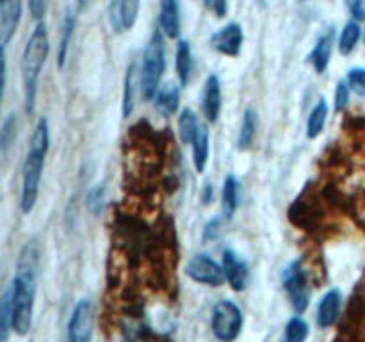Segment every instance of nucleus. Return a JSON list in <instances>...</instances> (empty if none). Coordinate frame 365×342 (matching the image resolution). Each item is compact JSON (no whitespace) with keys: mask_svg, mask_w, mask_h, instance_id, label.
Instances as JSON below:
<instances>
[{"mask_svg":"<svg viewBox=\"0 0 365 342\" xmlns=\"http://www.w3.org/2000/svg\"><path fill=\"white\" fill-rule=\"evenodd\" d=\"M282 284H284V289L287 292L289 301H291L294 312L298 316L305 312L310 303V289L309 280H307V273L299 260H292L285 267L284 273H282Z\"/></svg>","mask_w":365,"mask_h":342,"instance_id":"nucleus-6","label":"nucleus"},{"mask_svg":"<svg viewBox=\"0 0 365 342\" xmlns=\"http://www.w3.org/2000/svg\"><path fill=\"white\" fill-rule=\"evenodd\" d=\"M103 196H106V191L100 184L88 192V202L86 203H88V209L91 210L93 216H98L103 210Z\"/></svg>","mask_w":365,"mask_h":342,"instance_id":"nucleus-31","label":"nucleus"},{"mask_svg":"<svg viewBox=\"0 0 365 342\" xmlns=\"http://www.w3.org/2000/svg\"><path fill=\"white\" fill-rule=\"evenodd\" d=\"M203 4L216 18H223L228 11V0H203Z\"/></svg>","mask_w":365,"mask_h":342,"instance_id":"nucleus-34","label":"nucleus"},{"mask_svg":"<svg viewBox=\"0 0 365 342\" xmlns=\"http://www.w3.org/2000/svg\"><path fill=\"white\" fill-rule=\"evenodd\" d=\"M364 39H365V34H364Z\"/></svg>","mask_w":365,"mask_h":342,"instance_id":"nucleus-40","label":"nucleus"},{"mask_svg":"<svg viewBox=\"0 0 365 342\" xmlns=\"http://www.w3.org/2000/svg\"><path fill=\"white\" fill-rule=\"evenodd\" d=\"M178 105H180V88L175 82H168V84L160 86V89L155 95V107L164 114L177 113Z\"/></svg>","mask_w":365,"mask_h":342,"instance_id":"nucleus-18","label":"nucleus"},{"mask_svg":"<svg viewBox=\"0 0 365 342\" xmlns=\"http://www.w3.org/2000/svg\"><path fill=\"white\" fill-rule=\"evenodd\" d=\"M257 127H259V116L253 109H246L245 114H242L241 121V130H239L237 138V146L241 152H246L253 146V141H255L257 135Z\"/></svg>","mask_w":365,"mask_h":342,"instance_id":"nucleus-20","label":"nucleus"},{"mask_svg":"<svg viewBox=\"0 0 365 342\" xmlns=\"http://www.w3.org/2000/svg\"><path fill=\"white\" fill-rule=\"evenodd\" d=\"M185 274L196 284L209 285V287H220L227 281L223 266H220L205 253H200V255L189 259V262L185 264Z\"/></svg>","mask_w":365,"mask_h":342,"instance_id":"nucleus-8","label":"nucleus"},{"mask_svg":"<svg viewBox=\"0 0 365 342\" xmlns=\"http://www.w3.org/2000/svg\"><path fill=\"white\" fill-rule=\"evenodd\" d=\"M192 71V52L187 39H178L177 43V75L180 86H187Z\"/></svg>","mask_w":365,"mask_h":342,"instance_id":"nucleus-22","label":"nucleus"},{"mask_svg":"<svg viewBox=\"0 0 365 342\" xmlns=\"http://www.w3.org/2000/svg\"><path fill=\"white\" fill-rule=\"evenodd\" d=\"M328 102L324 98L317 100L316 105L312 107L309 114V120H307V138L309 139H316L323 134L324 125H327L328 120Z\"/></svg>","mask_w":365,"mask_h":342,"instance_id":"nucleus-19","label":"nucleus"},{"mask_svg":"<svg viewBox=\"0 0 365 342\" xmlns=\"http://www.w3.org/2000/svg\"><path fill=\"white\" fill-rule=\"evenodd\" d=\"M309 323L302 316H294L287 321L284 331V342H305L309 337Z\"/></svg>","mask_w":365,"mask_h":342,"instance_id":"nucleus-25","label":"nucleus"},{"mask_svg":"<svg viewBox=\"0 0 365 342\" xmlns=\"http://www.w3.org/2000/svg\"><path fill=\"white\" fill-rule=\"evenodd\" d=\"M223 271L227 281L234 291H242L248 284V264L241 259V255L234 252V249H225L223 252Z\"/></svg>","mask_w":365,"mask_h":342,"instance_id":"nucleus-12","label":"nucleus"},{"mask_svg":"<svg viewBox=\"0 0 365 342\" xmlns=\"http://www.w3.org/2000/svg\"><path fill=\"white\" fill-rule=\"evenodd\" d=\"M39 253L36 244L24 246L18 259L16 274L9 285L11 312H13V331L20 337L29 335L32 328L36 303V271H38Z\"/></svg>","mask_w":365,"mask_h":342,"instance_id":"nucleus-1","label":"nucleus"},{"mask_svg":"<svg viewBox=\"0 0 365 342\" xmlns=\"http://www.w3.org/2000/svg\"><path fill=\"white\" fill-rule=\"evenodd\" d=\"M346 82L349 84L351 91H355L356 95L364 96L365 95V68L362 66L351 68L348 77H346Z\"/></svg>","mask_w":365,"mask_h":342,"instance_id":"nucleus-30","label":"nucleus"},{"mask_svg":"<svg viewBox=\"0 0 365 342\" xmlns=\"http://www.w3.org/2000/svg\"><path fill=\"white\" fill-rule=\"evenodd\" d=\"M242 43H245V32L237 21H230L210 36V46L217 53L227 57H237L242 50Z\"/></svg>","mask_w":365,"mask_h":342,"instance_id":"nucleus-10","label":"nucleus"},{"mask_svg":"<svg viewBox=\"0 0 365 342\" xmlns=\"http://www.w3.org/2000/svg\"><path fill=\"white\" fill-rule=\"evenodd\" d=\"M29 9L36 21H43L46 13V0H29Z\"/></svg>","mask_w":365,"mask_h":342,"instance_id":"nucleus-35","label":"nucleus"},{"mask_svg":"<svg viewBox=\"0 0 365 342\" xmlns=\"http://www.w3.org/2000/svg\"><path fill=\"white\" fill-rule=\"evenodd\" d=\"M77 2H78V7H82L86 4V0H77Z\"/></svg>","mask_w":365,"mask_h":342,"instance_id":"nucleus-38","label":"nucleus"},{"mask_svg":"<svg viewBox=\"0 0 365 342\" xmlns=\"http://www.w3.org/2000/svg\"><path fill=\"white\" fill-rule=\"evenodd\" d=\"M212 200H214L212 187H210V184H205V189H203V203H205V205H209Z\"/></svg>","mask_w":365,"mask_h":342,"instance_id":"nucleus-37","label":"nucleus"},{"mask_svg":"<svg viewBox=\"0 0 365 342\" xmlns=\"http://www.w3.org/2000/svg\"><path fill=\"white\" fill-rule=\"evenodd\" d=\"M342 309V292L339 289H330L324 292L317 305V324L319 328H330L337 323Z\"/></svg>","mask_w":365,"mask_h":342,"instance_id":"nucleus-14","label":"nucleus"},{"mask_svg":"<svg viewBox=\"0 0 365 342\" xmlns=\"http://www.w3.org/2000/svg\"><path fill=\"white\" fill-rule=\"evenodd\" d=\"M242 310L232 299H221L212 309L210 328L217 341L234 342L242 331Z\"/></svg>","mask_w":365,"mask_h":342,"instance_id":"nucleus-5","label":"nucleus"},{"mask_svg":"<svg viewBox=\"0 0 365 342\" xmlns=\"http://www.w3.org/2000/svg\"><path fill=\"white\" fill-rule=\"evenodd\" d=\"M139 7H141V0H110L107 18H109L113 32L121 34V32L132 31L138 21Z\"/></svg>","mask_w":365,"mask_h":342,"instance_id":"nucleus-9","label":"nucleus"},{"mask_svg":"<svg viewBox=\"0 0 365 342\" xmlns=\"http://www.w3.org/2000/svg\"><path fill=\"white\" fill-rule=\"evenodd\" d=\"M360 36H362V28H360L359 21H348L344 25V28H342L341 36H339V52L342 56H349L356 48V45H359Z\"/></svg>","mask_w":365,"mask_h":342,"instance_id":"nucleus-24","label":"nucleus"},{"mask_svg":"<svg viewBox=\"0 0 365 342\" xmlns=\"http://www.w3.org/2000/svg\"><path fill=\"white\" fill-rule=\"evenodd\" d=\"M239 205V180L235 175H227L221 191V207H223L225 217H232Z\"/></svg>","mask_w":365,"mask_h":342,"instance_id":"nucleus-21","label":"nucleus"},{"mask_svg":"<svg viewBox=\"0 0 365 342\" xmlns=\"http://www.w3.org/2000/svg\"><path fill=\"white\" fill-rule=\"evenodd\" d=\"M331 48H334V31L324 32L323 36H319V39L314 45L312 52H310V64L314 66V70L317 73H324L331 61Z\"/></svg>","mask_w":365,"mask_h":342,"instance_id":"nucleus-16","label":"nucleus"},{"mask_svg":"<svg viewBox=\"0 0 365 342\" xmlns=\"http://www.w3.org/2000/svg\"><path fill=\"white\" fill-rule=\"evenodd\" d=\"M50 52L48 31L45 21H38L25 43L21 53V82H24V107L25 113L32 114L36 107V95H38V82L46 57Z\"/></svg>","mask_w":365,"mask_h":342,"instance_id":"nucleus-3","label":"nucleus"},{"mask_svg":"<svg viewBox=\"0 0 365 342\" xmlns=\"http://www.w3.org/2000/svg\"><path fill=\"white\" fill-rule=\"evenodd\" d=\"M16 127L18 120L16 114L9 113L2 121V128H0V152L2 155H7V152L11 150V146L16 141Z\"/></svg>","mask_w":365,"mask_h":342,"instance_id":"nucleus-26","label":"nucleus"},{"mask_svg":"<svg viewBox=\"0 0 365 342\" xmlns=\"http://www.w3.org/2000/svg\"><path fill=\"white\" fill-rule=\"evenodd\" d=\"M200 125H202V121L198 120L195 110L189 109V107L180 110V114H178V135H180L184 145H191Z\"/></svg>","mask_w":365,"mask_h":342,"instance_id":"nucleus-23","label":"nucleus"},{"mask_svg":"<svg viewBox=\"0 0 365 342\" xmlns=\"http://www.w3.org/2000/svg\"><path fill=\"white\" fill-rule=\"evenodd\" d=\"M346 7L353 20L365 21V0H346Z\"/></svg>","mask_w":365,"mask_h":342,"instance_id":"nucleus-33","label":"nucleus"},{"mask_svg":"<svg viewBox=\"0 0 365 342\" xmlns=\"http://www.w3.org/2000/svg\"><path fill=\"white\" fill-rule=\"evenodd\" d=\"M202 113L209 123H216L221 113V82L217 75H209L202 89Z\"/></svg>","mask_w":365,"mask_h":342,"instance_id":"nucleus-13","label":"nucleus"},{"mask_svg":"<svg viewBox=\"0 0 365 342\" xmlns=\"http://www.w3.org/2000/svg\"><path fill=\"white\" fill-rule=\"evenodd\" d=\"M134 77H135V64L127 68L125 75V88H123V116L128 118L134 109Z\"/></svg>","mask_w":365,"mask_h":342,"instance_id":"nucleus-29","label":"nucleus"},{"mask_svg":"<svg viewBox=\"0 0 365 342\" xmlns=\"http://www.w3.org/2000/svg\"><path fill=\"white\" fill-rule=\"evenodd\" d=\"M159 28L170 39H177L182 32V18L178 0H160Z\"/></svg>","mask_w":365,"mask_h":342,"instance_id":"nucleus-15","label":"nucleus"},{"mask_svg":"<svg viewBox=\"0 0 365 342\" xmlns=\"http://www.w3.org/2000/svg\"><path fill=\"white\" fill-rule=\"evenodd\" d=\"M11 330H13V312H11V291L7 287L0 301V342H7Z\"/></svg>","mask_w":365,"mask_h":342,"instance_id":"nucleus-27","label":"nucleus"},{"mask_svg":"<svg viewBox=\"0 0 365 342\" xmlns=\"http://www.w3.org/2000/svg\"><path fill=\"white\" fill-rule=\"evenodd\" d=\"M24 0H0V43L2 48L9 45L20 25Z\"/></svg>","mask_w":365,"mask_h":342,"instance_id":"nucleus-11","label":"nucleus"},{"mask_svg":"<svg viewBox=\"0 0 365 342\" xmlns=\"http://www.w3.org/2000/svg\"><path fill=\"white\" fill-rule=\"evenodd\" d=\"M220 217H214V219L209 221V224L205 227V239H214L217 237V232H220Z\"/></svg>","mask_w":365,"mask_h":342,"instance_id":"nucleus-36","label":"nucleus"},{"mask_svg":"<svg viewBox=\"0 0 365 342\" xmlns=\"http://www.w3.org/2000/svg\"><path fill=\"white\" fill-rule=\"evenodd\" d=\"M192 148V164H195L196 173H203L209 164V153H210V139H209V128L205 125H200L198 132H196L195 139L191 142Z\"/></svg>","mask_w":365,"mask_h":342,"instance_id":"nucleus-17","label":"nucleus"},{"mask_svg":"<svg viewBox=\"0 0 365 342\" xmlns=\"http://www.w3.org/2000/svg\"><path fill=\"white\" fill-rule=\"evenodd\" d=\"M164 70H166V46H164V34L160 28H155L150 36L148 43L143 52V63L139 68V86L146 100L155 98L160 89Z\"/></svg>","mask_w":365,"mask_h":342,"instance_id":"nucleus-4","label":"nucleus"},{"mask_svg":"<svg viewBox=\"0 0 365 342\" xmlns=\"http://www.w3.org/2000/svg\"><path fill=\"white\" fill-rule=\"evenodd\" d=\"M95 331V306L89 298L75 303L68 319V342H93Z\"/></svg>","mask_w":365,"mask_h":342,"instance_id":"nucleus-7","label":"nucleus"},{"mask_svg":"<svg viewBox=\"0 0 365 342\" xmlns=\"http://www.w3.org/2000/svg\"><path fill=\"white\" fill-rule=\"evenodd\" d=\"M349 93L351 88L346 81H339L337 88H335V110H342L349 102Z\"/></svg>","mask_w":365,"mask_h":342,"instance_id":"nucleus-32","label":"nucleus"},{"mask_svg":"<svg viewBox=\"0 0 365 342\" xmlns=\"http://www.w3.org/2000/svg\"><path fill=\"white\" fill-rule=\"evenodd\" d=\"M302 2H305V0H302Z\"/></svg>","mask_w":365,"mask_h":342,"instance_id":"nucleus-39","label":"nucleus"},{"mask_svg":"<svg viewBox=\"0 0 365 342\" xmlns=\"http://www.w3.org/2000/svg\"><path fill=\"white\" fill-rule=\"evenodd\" d=\"M50 148V130L46 118H39L32 132L31 142H29L27 155H25L24 167H21V196L20 207L24 214H31L36 207L39 196V185H41L43 167H45V157Z\"/></svg>","mask_w":365,"mask_h":342,"instance_id":"nucleus-2","label":"nucleus"},{"mask_svg":"<svg viewBox=\"0 0 365 342\" xmlns=\"http://www.w3.org/2000/svg\"><path fill=\"white\" fill-rule=\"evenodd\" d=\"M73 28H75V16L71 13H68L66 16H64L63 32H61V41H59V53H57V64H59V68H63L64 63H66L68 48H70Z\"/></svg>","mask_w":365,"mask_h":342,"instance_id":"nucleus-28","label":"nucleus"}]
</instances>
